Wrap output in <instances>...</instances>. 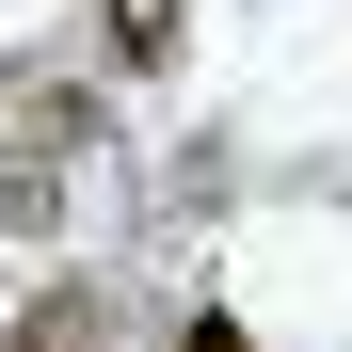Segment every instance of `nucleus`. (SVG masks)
I'll return each mask as SVG.
<instances>
[{
    "label": "nucleus",
    "instance_id": "1",
    "mask_svg": "<svg viewBox=\"0 0 352 352\" xmlns=\"http://www.w3.org/2000/svg\"><path fill=\"white\" fill-rule=\"evenodd\" d=\"M176 32H192L176 0H112V65H129V80H160V65H176Z\"/></svg>",
    "mask_w": 352,
    "mask_h": 352
},
{
    "label": "nucleus",
    "instance_id": "2",
    "mask_svg": "<svg viewBox=\"0 0 352 352\" xmlns=\"http://www.w3.org/2000/svg\"><path fill=\"white\" fill-rule=\"evenodd\" d=\"M0 352H96V288H48V305H16V336Z\"/></svg>",
    "mask_w": 352,
    "mask_h": 352
},
{
    "label": "nucleus",
    "instance_id": "3",
    "mask_svg": "<svg viewBox=\"0 0 352 352\" xmlns=\"http://www.w3.org/2000/svg\"><path fill=\"white\" fill-rule=\"evenodd\" d=\"M176 352H256V336L224 320V305H192V320H176Z\"/></svg>",
    "mask_w": 352,
    "mask_h": 352
}]
</instances>
